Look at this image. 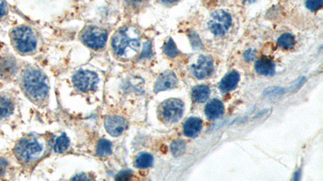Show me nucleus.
<instances>
[{
    "label": "nucleus",
    "mask_w": 323,
    "mask_h": 181,
    "mask_svg": "<svg viewBox=\"0 0 323 181\" xmlns=\"http://www.w3.org/2000/svg\"><path fill=\"white\" fill-rule=\"evenodd\" d=\"M20 87L28 98L35 103L46 102L50 94L48 78L40 69L34 67H28L21 73Z\"/></svg>",
    "instance_id": "1"
},
{
    "label": "nucleus",
    "mask_w": 323,
    "mask_h": 181,
    "mask_svg": "<svg viewBox=\"0 0 323 181\" xmlns=\"http://www.w3.org/2000/svg\"><path fill=\"white\" fill-rule=\"evenodd\" d=\"M141 47V35L134 26L122 27L112 38L111 48L118 58L130 60L138 53Z\"/></svg>",
    "instance_id": "2"
},
{
    "label": "nucleus",
    "mask_w": 323,
    "mask_h": 181,
    "mask_svg": "<svg viewBox=\"0 0 323 181\" xmlns=\"http://www.w3.org/2000/svg\"><path fill=\"white\" fill-rule=\"evenodd\" d=\"M10 42L20 54L28 55L36 52L38 39L35 31L26 25L13 28L10 33Z\"/></svg>",
    "instance_id": "3"
},
{
    "label": "nucleus",
    "mask_w": 323,
    "mask_h": 181,
    "mask_svg": "<svg viewBox=\"0 0 323 181\" xmlns=\"http://www.w3.org/2000/svg\"><path fill=\"white\" fill-rule=\"evenodd\" d=\"M44 145L42 142L36 137L30 136L24 138L16 144L15 152L16 156L19 161L24 163L36 161L43 154Z\"/></svg>",
    "instance_id": "4"
},
{
    "label": "nucleus",
    "mask_w": 323,
    "mask_h": 181,
    "mask_svg": "<svg viewBox=\"0 0 323 181\" xmlns=\"http://www.w3.org/2000/svg\"><path fill=\"white\" fill-rule=\"evenodd\" d=\"M108 38L107 30L96 25L86 26L80 34L82 44L94 51L103 50L107 44Z\"/></svg>",
    "instance_id": "5"
},
{
    "label": "nucleus",
    "mask_w": 323,
    "mask_h": 181,
    "mask_svg": "<svg viewBox=\"0 0 323 181\" xmlns=\"http://www.w3.org/2000/svg\"><path fill=\"white\" fill-rule=\"evenodd\" d=\"M184 105L182 101L172 98L162 102L160 109V117L164 123H176L182 118Z\"/></svg>",
    "instance_id": "6"
},
{
    "label": "nucleus",
    "mask_w": 323,
    "mask_h": 181,
    "mask_svg": "<svg viewBox=\"0 0 323 181\" xmlns=\"http://www.w3.org/2000/svg\"><path fill=\"white\" fill-rule=\"evenodd\" d=\"M72 82L77 90L88 93L96 89L100 83V77L94 71L80 69L74 74Z\"/></svg>",
    "instance_id": "7"
},
{
    "label": "nucleus",
    "mask_w": 323,
    "mask_h": 181,
    "mask_svg": "<svg viewBox=\"0 0 323 181\" xmlns=\"http://www.w3.org/2000/svg\"><path fill=\"white\" fill-rule=\"evenodd\" d=\"M232 24V18L224 10H216L211 15L208 26L214 35L222 36L226 33Z\"/></svg>",
    "instance_id": "8"
},
{
    "label": "nucleus",
    "mask_w": 323,
    "mask_h": 181,
    "mask_svg": "<svg viewBox=\"0 0 323 181\" xmlns=\"http://www.w3.org/2000/svg\"><path fill=\"white\" fill-rule=\"evenodd\" d=\"M192 71L198 79L210 77L214 71V59L210 56H200L198 62L192 65Z\"/></svg>",
    "instance_id": "9"
},
{
    "label": "nucleus",
    "mask_w": 323,
    "mask_h": 181,
    "mask_svg": "<svg viewBox=\"0 0 323 181\" xmlns=\"http://www.w3.org/2000/svg\"><path fill=\"white\" fill-rule=\"evenodd\" d=\"M105 129L110 136L118 137L128 127L127 121L120 116H107L104 120Z\"/></svg>",
    "instance_id": "10"
},
{
    "label": "nucleus",
    "mask_w": 323,
    "mask_h": 181,
    "mask_svg": "<svg viewBox=\"0 0 323 181\" xmlns=\"http://www.w3.org/2000/svg\"><path fill=\"white\" fill-rule=\"evenodd\" d=\"M177 84L178 79L174 73L170 70L164 71L156 80L154 90L156 93H160L165 90H172L176 87Z\"/></svg>",
    "instance_id": "11"
},
{
    "label": "nucleus",
    "mask_w": 323,
    "mask_h": 181,
    "mask_svg": "<svg viewBox=\"0 0 323 181\" xmlns=\"http://www.w3.org/2000/svg\"><path fill=\"white\" fill-rule=\"evenodd\" d=\"M18 71V64L12 56L0 58V79L10 80L15 77Z\"/></svg>",
    "instance_id": "12"
},
{
    "label": "nucleus",
    "mask_w": 323,
    "mask_h": 181,
    "mask_svg": "<svg viewBox=\"0 0 323 181\" xmlns=\"http://www.w3.org/2000/svg\"><path fill=\"white\" fill-rule=\"evenodd\" d=\"M240 81V73H238L237 71H231L223 77L219 85V89L222 93L231 91L237 87Z\"/></svg>",
    "instance_id": "13"
},
{
    "label": "nucleus",
    "mask_w": 323,
    "mask_h": 181,
    "mask_svg": "<svg viewBox=\"0 0 323 181\" xmlns=\"http://www.w3.org/2000/svg\"><path fill=\"white\" fill-rule=\"evenodd\" d=\"M202 129V120L196 117L189 118L184 125V134L189 138H195Z\"/></svg>",
    "instance_id": "14"
},
{
    "label": "nucleus",
    "mask_w": 323,
    "mask_h": 181,
    "mask_svg": "<svg viewBox=\"0 0 323 181\" xmlns=\"http://www.w3.org/2000/svg\"><path fill=\"white\" fill-rule=\"evenodd\" d=\"M224 105L218 99L210 101L206 106V115L208 119H218L224 114Z\"/></svg>",
    "instance_id": "15"
},
{
    "label": "nucleus",
    "mask_w": 323,
    "mask_h": 181,
    "mask_svg": "<svg viewBox=\"0 0 323 181\" xmlns=\"http://www.w3.org/2000/svg\"><path fill=\"white\" fill-rule=\"evenodd\" d=\"M257 73L262 76L274 75L276 70V65L271 59L266 57H261L256 61L254 65Z\"/></svg>",
    "instance_id": "16"
},
{
    "label": "nucleus",
    "mask_w": 323,
    "mask_h": 181,
    "mask_svg": "<svg viewBox=\"0 0 323 181\" xmlns=\"http://www.w3.org/2000/svg\"><path fill=\"white\" fill-rule=\"evenodd\" d=\"M14 111V103L12 98L5 94H0V119H6Z\"/></svg>",
    "instance_id": "17"
},
{
    "label": "nucleus",
    "mask_w": 323,
    "mask_h": 181,
    "mask_svg": "<svg viewBox=\"0 0 323 181\" xmlns=\"http://www.w3.org/2000/svg\"><path fill=\"white\" fill-rule=\"evenodd\" d=\"M210 90L208 86L206 85H199L196 87L193 88L192 92V98L194 102L196 103H203L206 102L210 97Z\"/></svg>",
    "instance_id": "18"
},
{
    "label": "nucleus",
    "mask_w": 323,
    "mask_h": 181,
    "mask_svg": "<svg viewBox=\"0 0 323 181\" xmlns=\"http://www.w3.org/2000/svg\"><path fill=\"white\" fill-rule=\"evenodd\" d=\"M154 157L149 153H141L135 160L134 165L138 169H148L153 165Z\"/></svg>",
    "instance_id": "19"
},
{
    "label": "nucleus",
    "mask_w": 323,
    "mask_h": 181,
    "mask_svg": "<svg viewBox=\"0 0 323 181\" xmlns=\"http://www.w3.org/2000/svg\"><path fill=\"white\" fill-rule=\"evenodd\" d=\"M277 44L284 49H291L296 44V40L292 34L284 33L278 38Z\"/></svg>",
    "instance_id": "20"
},
{
    "label": "nucleus",
    "mask_w": 323,
    "mask_h": 181,
    "mask_svg": "<svg viewBox=\"0 0 323 181\" xmlns=\"http://www.w3.org/2000/svg\"><path fill=\"white\" fill-rule=\"evenodd\" d=\"M112 152V146L108 140H100L97 145L96 152L97 155L101 157L110 156Z\"/></svg>",
    "instance_id": "21"
},
{
    "label": "nucleus",
    "mask_w": 323,
    "mask_h": 181,
    "mask_svg": "<svg viewBox=\"0 0 323 181\" xmlns=\"http://www.w3.org/2000/svg\"><path fill=\"white\" fill-rule=\"evenodd\" d=\"M70 140L69 138L66 134H63L62 136L58 138L57 140L55 142L54 151L57 153H63L69 148Z\"/></svg>",
    "instance_id": "22"
},
{
    "label": "nucleus",
    "mask_w": 323,
    "mask_h": 181,
    "mask_svg": "<svg viewBox=\"0 0 323 181\" xmlns=\"http://www.w3.org/2000/svg\"><path fill=\"white\" fill-rule=\"evenodd\" d=\"M186 150V145L182 140H176L170 144V151L174 157L182 156Z\"/></svg>",
    "instance_id": "23"
},
{
    "label": "nucleus",
    "mask_w": 323,
    "mask_h": 181,
    "mask_svg": "<svg viewBox=\"0 0 323 181\" xmlns=\"http://www.w3.org/2000/svg\"><path fill=\"white\" fill-rule=\"evenodd\" d=\"M164 52L166 56H169L170 58L176 57L180 53L176 45L174 44V40H172V38H170L168 43L164 45Z\"/></svg>",
    "instance_id": "24"
},
{
    "label": "nucleus",
    "mask_w": 323,
    "mask_h": 181,
    "mask_svg": "<svg viewBox=\"0 0 323 181\" xmlns=\"http://www.w3.org/2000/svg\"><path fill=\"white\" fill-rule=\"evenodd\" d=\"M188 36L193 48H195V49H202L203 48L202 40L200 39L199 35L196 33L195 31L189 33Z\"/></svg>",
    "instance_id": "25"
},
{
    "label": "nucleus",
    "mask_w": 323,
    "mask_h": 181,
    "mask_svg": "<svg viewBox=\"0 0 323 181\" xmlns=\"http://www.w3.org/2000/svg\"><path fill=\"white\" fill-rule=\"evenodd\" d=\"M323 0H307L306 6L311 11H318L322 6Z\"/></svg>",
    "instance_id": "26"
},
{
    "label": "nucleus",
    "mask_w": 323,
    "mask_h": 181,
    "mask_svg": "<svg viewBox=\"0 0 323 181\" xmlns=\"http://www.w3.org/2000/svg\"><path fill=\"white\" fill-rule=\"evenodd\" d=\"M122 1L124 2L126 6L130 8L138 9L146 3L147 0H122Z\"/></svg>",
    "instance_id": "27"
},
{
    "label": "nucleus",
    "mask_w": 323,
    "mask_h": 181,
    "mask_svg": "<svg viewBox=\"0 0 323 181\" xmlns=\"http://www.w3.org/2000/svg\"><path fill=\"white\" fill-rule=\"evenodd\" d=\"M152 55H153V53H152V44H150V42H147V43H146V44H144V46H143L142 52L140 58H150Z\"/></svg>",
    "instance_id": "28"
},
{
    "label": "nucleus",
    "mask_w": 323,
    "mask_h": 181,
    "mask_svg": "<svg viewBox=\"0 0 323 181\" xmlns=\"http://www.w3.org/2000/svg\"><path fill=\"white\" fill-rule=\"evenodd\" d=\"M256 56V52L254 49L250 48L244 52V58L246 62H250L252 60H254Z\"/></svg>",
    "instance_id": "29"
},
{
    "label": "nucleus",
    "mask_w": 323,
    "mask_h": 181,
    "mask_svg": "<svg viewBox=\"0 0 323 181\" xmlns=\"http://www.w3.org/2000/svg\"><path fill=\"white\" fill-rule=\"evenodd\" d=\"M8 12V5L4 0H0V19L4 18Z\"/></svg>",
    "instance_id": "30"
},
{
    "label": "nucleus",
    "mask_w": 323,
    "mask_h": 181,
    "mask_svg": "<svg viewBox=\"0 0 323 181\" xmlns=\"http://www.w3.org/2000/svg\"><path fill=\"white\" fill-rule=\"evenodd\" d=\"M131 176H132V173L130 172H122V173H119L118 177H116V180H128L130 178Z\"/></svg>",
    "instance_id": "31"
},
{
    "label": "nucleus",
    "mask_w": 323,
    "mask_h": 181,
    "mask_svg": "<svg viewBox=\"0 0 323 181\" xmlns=\"http://www.w3.org/2000/svg\"><path fill=\"white\" fill-rule=\"evenodd\" d=\"M6 167H8L6 161L4 159L0 160V176L4 174L5 172H6Z\"/></svg>",
    "instance_id": "32"
},
{
    "label": "nucleus",
    "mask_w": 323,
    "mask_h": 181,
    "mask_svg": "<svg viewBox=\"0 0 323 181\" xmlns=\"http://www.w3.org/2000/svg\"><path fill=\"white\" fill-rule=\"evenodd\" d=\"M160 1L162 3H164V4L170 5L176 3L180 0H160Z\"/></svg>",
    "instance_id": "33"
},
{
    "label": "nucleus",
    "mask_w": 323,
    "mask_h": 181,
    "mask_svg": "<svg viewBox=\"0 0 323 181\" xmlns=\"http://www.w3.org/2000/svg\"><path fill=\"white\" fill-rule=\"evenodd\" d=\"M73 179L78 180V181H81V180H84V181H86V180H89L88 177H84V176L78 175L76 177H74Z\"/></svg>",
    "instance_id": "34"
}]
</instances>
